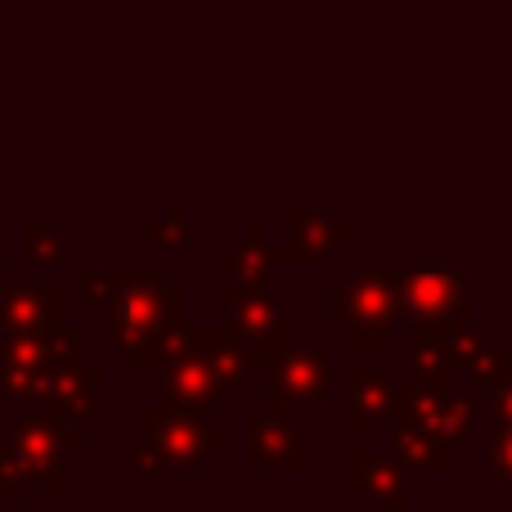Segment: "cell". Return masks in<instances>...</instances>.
<instances>
[{
	"label": "cell",
	"instance_id": "1",
	"mask_svg": "<svg viewBox=\"0 0 512 512\" xmlns=\"http://www.w3.org/2000/svg\"><path fill=\"white\" fill-rule=\"evenodd\" d=\"M104 324L108 342L126 355V364L167 369L185 355V288H171L158 270L126 274L104 310Z\"/></svg>",
	"mask_w": 512,
	"mask_h": 512
},
{
	"label": "cell",
	"instance_id": "2",
	"mask_svg": "<svg viewBox=\"0 0 512 512\" xmlns=\"http://www.w3.org/2000/svg\"><path fill=\"white\" fill-rule=\"evenodd\" d=\"M396 315H400L396 283L378 270H364L333 301V328H342L351 337V346H387Z\"/></svg>",
	"mask_w": 512,
	"mask_h": 512
},
{
	"label": "cell",
	"instance_id": "3",
	"mask_svg": "<svg viewBox=\"0 0 512 512\" xmlns=\"http://www.w3.org/2000/svg\"><path fill=\"white\" fill-rule=\"evenodd\" d=\"M81 441H86V432H77V427L59 423L50 414H27L5 436V445L14 450L18 468H23V481L45 490L63 486V450H81Z\"/></svg>",
	"mask_w": 512,
	"mask_h": 512
},
{
	"label": "cell",
	"instance_id": "4",
	"mask_svg": "<svg viewBox=\"0 0 512 512\" xmlns=\"http://www.w3.org/2000/svg\"><path fill=\"white\" fill-rule=\"evenodd\" d=\"M144 441L171 463V468L198 472L207 463V454H216L230 436L225 427H207L198 414H180L171 405H158L144 414Z\"/></svg>",
	"mask_w": 512,
	"mask_h": 512
},
{
	"label": "cell",
	"instance_id": "5",
	"mask_svg": "<svg viewBox=\"0 0 512 512\" xmlns=\"http://www.w3.org/2000/svg\"><path fill=\"white\" fill-rule=\"evenodd\" d=\"M225 310H230V328L243 342L252 369H274L288 351V319L274 301H265L256 288H230L225 297Z\"/></svg>",
	"mask_w": 512,
	"mask_h": 512
},
{
	"label": "cell",
	"instance_id": "6",
	"mask_svg": "<svg viewBox=\"0 0 512 512\" xmlns=\"http://www.w3.org/2000/svg\"><path fill=\"white\" fill-rule=\"evenodd\" d=\"M243 459H248V468L301 472L310 463V454L297 427L270 405V409H248V418H243Z\"/></svg>",
	"mask_w": 512,
	"mask_h": 512
},
{
	"label": "cell",
	"instance_id": "7",
	"mask_svg": "<svg viewBox=\"0 0 512 512\" xmlns=\"http://www.w3.org/2000/svg\"><path fill=\"white\" fill-rule=\"evenodd\" d=\"M400 310L427 324L468 328V301H463V274H400L396 279Z\"/></svg>",
	"mask_w": 512,
	"mask_h": 512
},
{
	"label": "cell",
	"instance_id": "8",
	"mask_svg": "<svg viewBox=\"0 0 512 512\" xmlns=\"http://www.w3.org/2000/svg\"><path fill=\"white\" fill-rule=\"evenodd\" d=\"M328 396V351H283V360L270 369V405L310 409Z\"/></svg>",
	"mask_w": 512,
	"mask_h": 512
},
{
	"label": "cell",
	"instance_id": "9",
	"mask_svg": "<svg viewBox=\"0 0 512 512\" xmlns=\"http://www.w3.org/2000/svg\"><path fill=\"white\" fill-rule=\"evenodd\" d=\"M351 490L369 495L382 508H409V490H414V472L396 459V454H373L355 450L351 454Z\"/></svg>",
	"mask_w": 512,
	"mask_h": 512
},
{
	"label": "cell",
	"instance_id": "10",
	"mask_svg": "<svg viewBox=\"0 0 512 512\" xmlns=\"http://www.w3.org/2000/svg\"><path fill=\"white\" fill-rule=\"evenodd\" d=\"M221 396H225L221 378H216V369L198 351H185L180 360L167 364V405L171 409L203 418Z\"/></svg>",
	"mask_w": 512,
	"mask_h": 512
},
{
	"label": "cell",
	"instance_id": "11",
	"mask_svg": "<svg viewBox=\"0 0 512 512\" xmlns=\"http://www.w3.org/2000/svg\"><path fill=\"white\" fill-rule=\"evenodd\" d=\"M63 292L59 288H9L0 297V337L14 333H50L63 324Z\"/></svg>",
	"mask_w": 512,
	"mask_h": 512
},
{
	"label": "cell",
	"instance_id": "12",
	"mask_svg": "<svg viewBox=\"0 0 512 512\" xmlns=\"http://www.w3.org/2000/svg\"><path fill=\"white\" fill-rule=\"evenodd\" d=\"M463 333H468V328L418 319L414 337H409L414 378H450V369H459V360H463Z\"/></svg>",
	"mask_w": 512,
	"mask_h": 512
},
{
	"label": "cell",
	"instance_id": "13",
	"mask_svg": "<svg viewBox=\"0 0 512 512\" xmlns=\"http://www.w3.org/2000/svg\"><path fill=\"white\" fill-rule=\"evenodd\" d=\"M391 400H396L391 378H382V373L355 364L351 378H346V405H351V414L346 418H351L355 432H364V427H373V423H387Z\"/></svg>",
	"mask_w": 512,
	"mask_h": 512
},
{
	"label": "cell",
	"instance_id": "14",
	"mask_svg": "<svg viewBox=\"0 0 512 512\" xmlns=\"http://www.w3.org/2000/svg\"><path fill=\"white\" fill-rule=\"evenodd\" d=\"M459 364L472 373V387H481V391H499L512 378V351L490 342V337H477V333H463Z\"/></svg>",
	"mask_w": 512,
	"mask_h": 512
},
{
	"label": "cell",
	"instance_id": "15",
	"mask_svg": "<svg viewBox=\"0 0 512 512\" xmlns=\"http://www.w3.org/2000/svg\"><path fill=\"white\" fill-rule=\"evenodd\" d=\"M391 445H396V459L405 463L409 472H414V468L418 472H445V468H450V459H454L450 441H441L436 432H427V427H414V423L396 427Z\"/></svg>",
	"mask_w": 512,
	"mask_h": 512
},
{
	"label": "cell",
	"instance_id": "16",
	"mask_svg": "<svg viewBox=\"0 0 512 512\" xmlns=\"http://www.w3.org/2000/svg\"><path fill=\"white\" fill-rule=\"evenodd\" d=\"M131 468H135V477H140L149 490H162L171 481V463L162 459V454L153 450L149 441H144L140 450H131Z\"/></svg>",
	"mask_w": 512,
	"mask_h": 512
},
{
	"label": "cell",
	"instance_id": "17",
	"mask_svg": "<svg viewBox=\"0 0 512 512\" xmlns=\"http://www.w3.org/2000/svg\"><path fill=\"white\" fill-rule=\"evenodd\" d=\"M45 337H50V351H54V364H59V369L77 364L81 346H86V333H81L77 324H59V328H50Z\"/></svg>",
	"mask_w": 512,
	"mask_h": 512
},
{
	"label": "cell",
	"instance_id": "18",
	"mask_svg": "<svg viewBox=\"0 0 512 512\" xmlns=\"http://www.w3.org/2000/svg\"><path fill=\"white\" fill-rule=\"evenodd\" d=\"M490 459H495L499 481L512 490V427H504V423L495 427V436H490Z\"/></svg>",
	"mask_w": 512,
	"mask_h": 512
},
{
	"label": "cell",
	"instance_id": "19",
	"mask_svg": "<svg viewBox=\"0 0 512 512\" xmlns=\"http://www.w3.org/2000/svg\"><path fill=\"white\" fill-rule=\"evenodd\" d=\"M126 274H86V301L90 306H108V301L117 297V288H122Z\"/></svg>",
	"mask_w": 512,
	"mask_h": 512
},
{
	"label": "cell",
	"instance_id": "20",
	"mask_svg": "<svg viewBox=\"0 0 512 512\" xmlns=\"http://www.w3.org/2000/svg\"><path fill=\"white\" fill-rule=\"evenodd\" d=\"M23 248H27V261H45V265L59 261V239H50V234H41V230H27Z\"/></svg>",
	"mask_w": 512,
	"mask_h": 512
},
{
	"label": "cell",
	"instance_id": "21",
	"mask_svg": "<svg viewBox=\"0 0 512 512\" xmlns=\"http://www.w3.org/2000/svg\"><path fill=\"white\" fill-rule=\"evenodd\" d=\"M18 486H23V468H18L14 450L0 445V490H18Z\"/></svg>",
	"mask_w": 512,
	"mask_h": 512
},
{
	"label": "cell",
	"instance_id": "22",
	"mask_svg": "<svg viewBox=\"0 0 512 512\" xmlns=\"http://www.w3.org/2000/svg\"><path fill=\"white\" fill-rule=\"evenodd\" d=\"M495 418H499L504 427H512V378L495 391Z\"/></svg>",
	"mask_w": 512,
	"mask_h": 512
},
{
	"label": "cell",
	"instance_id": "23",
	"mask_svg": "<svg viewBox=\"0 0 512 512\" xmlns=\"http://www.w3.org/2000/svg\"><path fill=\"white\" fill-rule=\"evenodd\" d=\"M32 512H45V508H32Z\"/></svg>",
	"mask_w": 512,
	"mask_h": 512
}]
</instances>
